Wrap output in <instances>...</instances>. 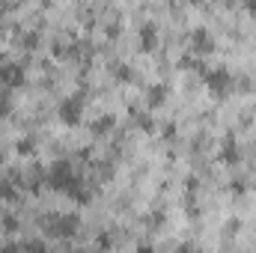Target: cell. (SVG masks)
<instances>
[{"label": "cell", "mask_w": 256, "mask_h": 253, "mask_svg": "<svg viewBox=\"0 0 256 253\" xmlns=\"http://www.w3.org/2000/svg\"><path fill=\"white\" fill-rule=\"evenodd\" d=\"M164 98H167V84H155V86L146 92V102H149V108H158V104H164Z\"/></svg>", "instance_id": "obj_8"}, {"label": "cell", "mask_w": 256, "mask_h": 253, "mask_svg": "<svg viewBox=\"0 0 256 253\" xmlns=\"http://www.w3.org/2000/svg\"><path fill=\"white\" fill-rule=\"evenodd\" d=\"M24 80H27V72H24L21 63H3L0 66V84L3 86L18 90V86H24Z\"/></svg>", "instance_id": "obj_4"}, {"label": "cell", "mask_w": 256, "mask_h": 253, "mask_svg": "<svg viewBox=\"0 0 256 253\" xmlns=\"http://www.w3.org/2000/svg\"><path fill=\"white\" fill-rule=\"evenodd\" d=\"M158 45V27L155 24H143L140 27V48L143 51H152Z\"/></svg>", "instance_id": "obj_7"}, {"label": "cell", "mask_w": 256, "mask_h": 253, "mask_svg": "<svg viewBox=\"0 0 256 253\" xmlns=\"http://www.w3.org/2000/svg\"><path fill=\"white\" fill-rule=\"evenodd\" d=\"M9 110H12V108H9V102H6V98H3V96H0V116H6V114H9Z\"/></svg>", "instance_id": "obj_17"}, {"label": "cell", "mask_w": 256, "mask_h": 253, "mask_svg": "<svg viewBox=\"0 0 256 253\" xmlns=\"http://www.w3.org/2000/svg\"><path fill=\"white\" fill-rule=\"evenodd\" d=\"M191 48L196 54H212L214 51V39H212V33L206 27H196L191 33Z\"/></svg>", "instance_id": "obj_5"}, {"label": "cell", "mask_w": 256, "mask_h": 253, "mask_svg": "<svg viewBox=\"0 0 256 253\" xmlns=\"http://www.w3.org/2000/svg\"><path fill=\"white\" fill-rule=\"evenodd\" d=\"M128 110H131V120L143 128V131H155V120H152L149 114H143L140 108H128Z\"/></svg>", "instance_id": "obj_9"}, {"label": "cell", "mask_w": 256, "mask_h": 253, "mask_svg": "<svg viewBox=\"0 0 256 253\" xmlns=\"http://www.w3.org/2000/svg\"><path fill=\"white\" fill-rule=\"evenodd\" d=\"M164 137H167V140H176V126H167V128H164Z\"/></svg>", "instance_id": "obj_19"}, {"label": "cell", "mask_w": 256, "mask_h": 253, "mask_svg": "<svg viewBox=\"0 0 256 253\" xmlns=\"http://www.w3.org/2000/svg\"><path fill=\"white\" fill-rule=\"evenodd\" d=\"M45 232L48 236H54V238H72L74 232H78V226H80V220H78V214H51L48 220H45Z\"/></svg>", "instance_id": "obj_2"}, {"label": "cell", "mask_w": 256, "mask_h": 253, "mask_svg": "<svg viewBox=\"0 0 256 253\" xmlns=\"http://www.w3.org/2000/svg\"><path fill=\"white\" fill-rule=\"evenodd\" d=\"M232 194H244V185L242 182H232Z\"/></svg>", "instance_id": "obj_20"}, {"label": "cell", "mask_w": 256, "mask_h": 253, "mask_svg": "<svg viewBox=\"0 0 256 253\" xmlns=\"http://www.w3.org/2000/svg\"><path fill=\"white\" fill-rule=\"evenodd\" d=\"M96 244H98V248H110V244H114V238H110V236H98V238H96Z\"/></svg>", "instance_id": "obj_16"}, {"label": "cell", "mask_w": 256, "mask_h": 253, "mask_svg": "<svg viewBox=\"0 0 256 253\" xmlns=\"http://www.w3.org/2000/svg\"><path fill=\"white\" fill-rule=\"evenodd\" d=\"M0 164H3V158H0Z\"/></svg>", "instance_id": "obj_22"}, {"label": "cell", "mask_w": 256, "mask_h": 253, "mask_svg": "<svg viewBox=\"0 0 256 253\" xmlns=\"http://www.w3.org/2000/svg\"><path fill=\"white\" fill-rule=\"evenodd\" d=\"M24 45H27V48H36V45H39L36 33H27V36H24Z\"/></svg>", "instance_id": "obj_15"}, {"label": "cell", "mask_w": 256, "mask_h": 253, "mask_svg": "<svg viewBox=\"0 0 256 253\" xmlns=\"http://www.w3.org/2000/svg\"><path fill=\"white\" fill-rule=\"evenodd\" d=\"M114 122H116V120H114L110 114H108V116H98V120L92 122V134H98V137H102V134H108V131L114 128Z\"/></svg>", "instance_id": "obj_11"}, {"label": "cell", "mask_w": 256, "mask_h": 253, "mask_svg": "<svg viewBox=\"0 0 256 253\" xmlns=\"http://www.w3.org/2000/svg\"><path fill=\"white\" fill-rule=\"evenodd\" d=\"M202 84L208 86V92L214 98H226L230 96V86H232V74L226 68H206L202 72Z\"/></svg>", "instance_id": "obj_1"}, {"label": "cell", "mask_w": 256, "mask_h": 253, "mask_svg": "<svg viewBox=\"0 0 256 253\" xmlns=\"http://www.w3.org/2000/svg\"><path fill=\"white\" fill-rule=\"evenodd\" d=\"M110 72H114V78H116V80H122V84L134 78V72H131L126 63H114V66H110Z\"/></svg>", "instance_id": "obj_12"}, {"label": "cell", "mask_w": 256, "mask_h": 253, "mask_svg": "<svg viewBox=\"0 0 256 253\" xmlns=\"http://www.w3.org/2000/svg\"><path fill=\"white\" fill-rule=\"evenodd\" d=\"M57 116H60V122H63V126H78V122H80V116H84V96H80V92H74V96L63 98V104H60Z\"/></svg>", "instance_id": "obj_3"}, {"label": "cell", "mask_w": 256, "mask_h": 253, "mask_svg": "<svg viewBox=\"0 0 256 253\" xmlns=\"http://www.w3.org/2000/svg\"><path fill=\"white\" fill-rule=\"evenodd\" d=\"M244 9H248V15L256 18V0H244Z\"/></svg>", "instance_id": "obj_18"}, {"label": "cell", "mask_w": 256, "mask_h": 253, "mask_svg": "<svg viewBox=\"0 0 256 253\" xmlns=\"http://www.w3.org/2000/svg\"><path fill=\"white\" fill-rule=\"evenodd\" d=\"M18 152H21V155H30V152H36V140H33V137H24V140H18Z\"/></svg>", "instance_id": "obj_13"}, {"label": "cell", "mask_w": 256, "mask_h": 253, "mask_svg": "<svg viewBox=\"0 0 256 253\" xmlns=\"http://www.w3.org/2000/svg\"><path fill=\"white\" fill-rule=\"evenodd\" d=\"M0 200H6V202H15V200H18V188H15V182H9V179L0 182Z\"/></svg>", "instance_id": "obj_10"}, {"label": "cell", "mask_w": 256, "mask_h": 253, "mask_svg": "<svg viewBox=\"0 0 256 253\" xmlns=\"http://www.w3.org/2000/svg\"><path fill=\"white\" fill-rule=\"evenodd\" d=\"M3 230H6V232H18V218H15V214H6V218H3Z\"/></svg>", "instance_id": "obj_14"}, {"label": "cell", "mask_w": 256, "mask_h": 253, "mask_svg": "<svg viewBox=\"0 0 256 253\" xmlns=\"http://www.w3.org/2000/svg\"><path fill=\"white\" fill-rule=\"evenodd\" d=\"M238 143H236V137L232 134H226L224 137V143H220V161L224 164H238Z\"/></svg>", "instance_id": "obj_6"}, {"label": "cell", "mask_w": 256, "mask_h": 253, "mask_svg": "<svg viewBox=\"0 0 256 253\" xmlns=\"http://www.w3.org/2000/svg\"><path fill=\"white\" fill-rule=\"evenodd\" d=\"M194 6H202V3H206V0H191Z\"/></svg>", "instance_id": "obj_21"}]
</instances>
